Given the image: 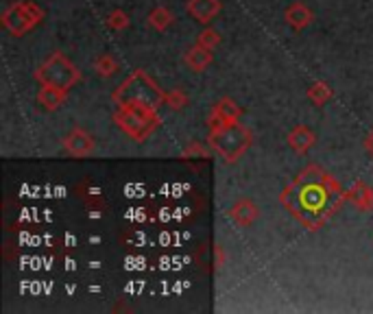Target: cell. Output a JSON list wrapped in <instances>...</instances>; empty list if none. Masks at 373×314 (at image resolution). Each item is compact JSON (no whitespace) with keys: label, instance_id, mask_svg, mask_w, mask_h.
<instances>
[{"label":"cell","instance_id":"cell-14","mask_svg":"<svg viewBox=\"0 0 373 314\" xmlns=\"http://www.w3.org/2000/svg\"><path fill=\"white\" fill-rule=\"evenodd\" d=\"M66 94L64 90H57V88H51V86H42V90L37 92V103L42 105L44 110H57L59 105L66 100Z\"/></svg>","mask_w":373,"mask_h":314},{"label":"cell","instance_id":"cell-13","mask_svg":"<svg viewBox=\"0 0 373 314\" xmlns=\"http://www.w3.org/2000/svg\"><path fill=\"white\" fill-rule=\"evenodd\" d=\"M347 199H350L360 212H369V209H373V188L362 181L354 183V188L347 192Z\"/></svg>","mask_w":373,"mask_h":314},{"label":"cell","instance_id":"cell-1","mask_svg":"<svg viewBox=\"0 0 373 314\" xmlns=\"http://www.w3.org/2000/svg\"><path fill=\"white\" fill-rule=\"evenodd\" d=\"M164 92L146 72L138 70L131 76H127L114 92V100L118 105H144V107L158 110L164 103Z\"/></svg>","mask_w":373,"mask_h":314},{"label":"cell","instance_id":"cell-15","mask_svg":"<svg viewBox=\"0 0 373 314\" xmlns=\"http://www.w3.org/2000/svg\"><path fill=\"white\" fill-rule=\"evenodd\" d=\"M94 70L98 76H112L118 72V62L114 55H109V52H105V55H101L96 62H94Z\"/></svg>","mask_w":373,"mask_h":314},{"label":"cell","instance_id":"cell-6","mask_svg":"<svg viewBox=\"0 0 373 314\" xmlns=\"http://www.w3.org/2000/svg\"><path fill=\"white\" fill-rule=\"evenodd\" d=\"M64 149L68 155L72 157H88L96 151V142L92 138V134L83 129H72L70 134L64 138Z\"/></svg>","mask_w":373,"mask_h":314},{"label":"cell","instance_id":"cell-21","mask_svg":"<svg viewBox=\"0 0 373 314\" xmlns=\"http://www.w3.org/2000/svg\"><path fill=\"white\" fill-rule=\"evenodd\" d=\"M216 249V260H214V271H218L223 264H225V253H223V247H214Z\"/></svg>","mask_w":373,"mask_h":314},{"label":"cell","instance_id":"cell-11","mask_svg":"<svg viewBox=\"0 0 373 314\" xmlns=\"http://www.w3.org/2000/svg\"><path fill=\"white\" fill-rule=\"evenodd\" d=\"M284 20H286V24L290 26V29L302 31V29H306V26L314 20V13H312L310 7L304 5V3H292V5H288V9L284 11Z\"/></svg>","mask_w":373,"mask_h":314},{"label":"cell","instance_id":"cell-22","mask_svg":"<svg viewBox=\"0 0 373 314\" xmlns=\"http://www.w3.org/2000/svg\"><path fill=\"white\" fill-rule=\"evenodd\" d=\"M365 151H367L369 155H373V131L365 138Z\"/></svg>","mask_w":373,"mask_h":314},{"label":"cell","instance_id":"cell-2","mask_svg":"<svg viewBox=\"0 0 373 314\" xmlns=\"http://www.w3.org/2000/svg\"><path fill=\"white\" fill-rule=\"evenodd\" d=\"M251 142H254L251 131H249V127L240 124L238 120L210 129V146L230 164L238 162L249 151Z\"/></svg>","mask_w":373,"mask_h":314},{"label":"cell","instance_id":"cell-18","mask_svg":"<svg viewBox=\"0 0 373 314\" xmlns=\"http://www.w3.org/2000/svg\"><path fill=\"white\" fill-rule=\"evenodd\" d=\"M164 103H166V107H170V110H184L186 103H188V96L184 94V90H170L164 96Z\"/></svg>","mask_w":373,"mask_h":314},{"label":"cell","instance_id":"cell-3","mask_svg":"<svg viewBox=\"0 0 373 314\" xmlns=\"http://www.w3.org/2000/svg\"><path fill=\"white\" fill-rule=\"evenodd\" d=\"M114 120L120 127V131H124L136 142L146 140L153 134V129L160 124L158 110L144 107V105H118Z\"/></svg>","mask_w":373,"mask_h":314},{"label":"cell","instance_id":"cell-8","mask_svg":"<svg viewBox=\"0 0 373 314\" xmlns=\"http://www.w3.org/2000/svg\"><path fill=\"white\" fill-rule=\"evenodd\" d=\"M240 116V107L232 100V98H220L216 105H214V110L208 118L210 122V129L218 127V124H227V122H236Z\"/></svg>","mask_w":373,"mask_h":314},{"label":"cell","instance_id":"cell-4","mask_svg":"<svg viewBox=\"0 0 373 314\" xmlns=\"http://www.w3.org/2000/svg\"><path fill=\"white\" fill-rule=\"evenodd\" d=\"M35 78L42 86H51V88L68 92L79 83L81 72L64 52H53V55L44 59L42 66L35 70Z\"/></svg>","mask_w":373,"mask_h":314},{"label":"cell","instance_id":"cell-9","mask_svg":"<svg viewBox=\"0 0 373 314\" xmlns=\"http://www.w3.org/2000/svg\"><path fill=\"white\" fill-rule=\"evenodd\" d=\"M186 11L201 24H208L220 13V0H188Z\"/></svg>","mask_w":373,"mask_h":314},{"label":"cell","instance_id":"cell-10","mask_svg":"<svg viewBox=\"0 0 373 314\" xmlns=\"http://www.w3.org/2000/svg\"><path fill=\"white\" fill-rule=\"evenodd\" d=\"M286 142H288V146H290L292 151H297V153H306V151H310V149L316 144V136H314V131H312L310 127H306V124H297V127L290 131V134H288Z\"/></svg>","mask_w":373,"mask_h":314},{"label":"cell","instance_id":"cell-7","mask_svg":"<svg viewBox=\"0 0 373 314\" xmlns=\"http://www.w3.org/2000/svg\"><path fill=\"white\" fill-rule=\"evenodd\" d=\"M227 214L238 227H251L256 223L258 214H260V209H258V205L251 199L242 197L227 209Z\"/></svg>","mask_w":373,"mask_h":314},{"label":"cell","instance_id":"cell-17","mask_svg":"<svg viewBox=\"0 0 373 314\" xmlns=\"http://www.w3.org/2000/svg\"><path fill=\"white\" fill-rule=\"evenodd\" d=\"M308 98H310L314 105H326V103L332 98V90H330L328 83L316 81V83L310 86V90H308Z\"/></svg>","mask_w":373,"mask_h":314},{"label":"cell","instance_id":"cell-12","mask_svg":"<svg viewBox=\"0 0 373 314\" xmlns=\"http://www.w3.org/2000/svg\"><path fill=\"white\" fill-rule=\"evenodd\" d=\"M186 66L194 72H203L210 64H212V50L201 46V44H196L192 46L188 52H186V57H184Z\"/></svg>","mask_w":373,"mask_h":314},{"label":"cell","instance_id":"cell-5","mask_svg":"<svg viewBox=\"0 0 373 314\" xmlns=\"http://www.w3.org/2000/svg\"><path fill=\"white\" fill-rule=\"evenodd\" d=\"M44 18V11L35 5L24 0V3H13L9 9H5L3 13V26L16 37L29 33L35 24H40Z\"/></svg>","mask_w":373,"mask_h":314},{"label":"cell","instance_id":"cell-16","mask_svg":"<svg viewBox=\"0 0 373 314\" xmlns=\"http://www.w3.org/2000/svg\"><path fill=\"white\" fill-rule=\"evenodd\" d=\"M170 22H172V13L166 7H158V9L151 11V16H148V24L158 31H166L170 26Z\"/></svg>","mask_w":373,"mask_h":314},{"label":"cell","instance_id":"cell-20","mask_svg":"<svg viewBox=\"0 0 373 314\" xmlns=\"http://www.w3.org/2000/svg\"><path fill=\"white\" fill-rule=\"evenodd\" d=\"M196 44H201V46H206V48L214 50V48L220 44V35H218L214 29H206V31H201V33H199V40H196Z\"/></svg>","mask_w":373,"mask_h":314},{"label":"cell","instance_id":"cell-19","mask_svg":"<svg viewBox=\"0 0 373 314\" xmlns=\"http://www.w3.org/2000/svg\"><path fill=\"white\" fill-rule=\"evenodd\" d=\"M107 26L114 31H122V29H127L129 26V16L124 13L122 9H114L109 16H107Z\"/></svg>","mask_w":373,"mask_h":314}]
</instances>
